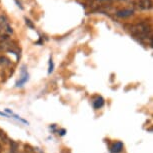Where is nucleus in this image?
<instances>
[{
  "instance_id": "nucleus-3",
  "label": "nucleus",
  "mask_w": 153,
  "mask_h": 153,
  "mask_svg": "<svg viewBox=\"0 0 153 153\" xmlns=\"http://www.w3.org/2000/svg\"><path fill=\"white\" fill-rule=\"evenodd\" d=\"M138 8L141 10H149L152 7L151 0H138Z\"/></svg>"
},
{
  "instance_id": "nucleus-10",
  "label": "nucleus",
  "mask_w": 153,
  "mask_h": 153,
  "mask_svg": "<svg viewBox=\"0 0 153 153\" xmlns=\"http://www.w3.org/2000/svg\"><path fill=\"white\" fill-rule=\"evenodd\" d=\"M25 21H26V24L28 25V26L29 27H31V28H33L34 27V25L32 24V23H31V21L29 19H27V18H25Z\"/></svg>"
},
{
  "instance_id": "nucleus-12",
  "label": "nucleus",
  "mask_w": 153,
  "mask_h": 153,
  "mask_svg": "<svg viewBox=\"0 0 153 153\" xmlns=\"http://www.w3.org/2000/svg\"><path fill=\"white\" fill-rule=\"evenodd\" d=\"M1 151H2V147H1V145H0V153H1Z\"/></svg>"
},
{
  "instance_id": "nucleus-9",
  "label": "nucleus",
  "mask_w": 153,
  "mask_h": 153,
  "mask_svg": "<svg viewBox=\"0 0 153 153\" xmlns=\"http://www.w3.org/2000/svg\"><path fill=\"white\" fill-rule=\"evenodd\" d=\"M53 68H54V64H53V61L52 59H49V67H48V73H51L53 71Z\"/></svg>"
},
{
  "instance_id": "nucleus-2",
  "label": "nucleus",
  "mask_w": 153,
  "mask_h": 153,
  "mask_svg": "<svg viewBox=\"0 0 153 153\" xmlns=\"http://www.w3.org/2000/svg\"><path fill=\"white\" fill-rule=\"evenodd\" d=\"M112 0H94L92 2V7L93 8H101V7H106L111 5Z\"/></svg>"
},
{
  "instance_id": "nucleus-1",
  "label": "nucleus",
  "mask_w": 153,
  "mask_h": 153,
  "mask_svg": "<svg viewBox=\"0 0 153 153\" xmlns=\"http://www.w3.org/2000/svg\"><path fill=\"white\" fill-rule=\"evenodd\" d=\"M128 30L130 31L132 35L140 39L148 38L150 36V33H151L150 27L147 24H145V23H138V24L130 25Z\"/></svg>"
},
{
  "instance_id": "nucleus-4",
  "label": "nucleus",
  "mask_w": 153,
  "mask_h": 153,
  "mask_svg": "<svg viewBox=\"0 0 153 153\" xmlns=\"http://www.w3.org/2000/svg\"><path fill=\"white\" fill-rule=\"evenodd\" d=\"M134 14L133 9H122L118 10L116 12V16L120 17V18H127V17H130Z\"/></svg>"
},
{
  "instance_id": "nucleus-8",
  "label": "nucleus",
  "mask_w": 153,
  "mask_h": 153,
  "mask_svg": "<svg viewBox=\"0 0 153 153\" xmlns=\"http://www.w3.org/2000/svg\"><path fill=\"white\" fill-rule=\"evenodd\" d=\"M10 60L5 56H0V66H7L10 64Z\"/></svg>"
},
{
  "instance_id": "nucleus-5",
  "label": "nucleus",
  "mask_w": 153,
  "mask_h": 153,
  "mask_svg": "<svg viewBox=\"0 0 153 153\" xmlns=\"http://www.w3.org/2000/svg\"><path fill=\"white\" fill-rule=\"evenodd\" d=\"M27 80H28V73H27V71L25 70V67L23 66L22 70H21V78H20L19 81L16 83V85L17 86H22V84H24Z\"/></svg>"
},
{
  "instance_id": "nucleus-11",
  "label": "nucleus",
  "mask_w": 153,
  "mask_h": 153,
  "mask_svg": "<svg viewBox=\"0 0 153 153\" xmlns=\"http://www.w3.org/2000/svg\"><path fill=\"white\" fill-rule=\"evenodd\" d=\"M0 115H3V116H7V115H5L4 113H2V112H0Z\"/></svg>"
},
{
  "instance_id": "nucleus-7",
  "label": "nucleus",
  "mask_w": 153,
  "mask_h": 153,
  "mask_svg": "<svg viewBox=\"0 0 153 153\" xmlns=\"http://www.w3.org/2000/svg\"><path fill=\"white\" fill-rule=\"evenodd\" d=\"M104 105V99L102 97H97L96 99L93 101V107L95 109H99Z\"/></svg>"
},
{
  "instance_id": "nucleus-6",
  "label": "nucleus",
  "mask_w": 153,
  "mask_h": 153,
  "mask_svg": "<svg viewBox=\"0 0 153 153\" xmlns=\"http://www.w3.org/2000/svg\"><path fill=\"white\" fill-rule=\"evenodd\" d=\"M123 149V144L122 142H120V141H118V142H115L113 145L111 147V152L112 153H120L122 151Z\"/></svg>"
}]
</instances>
